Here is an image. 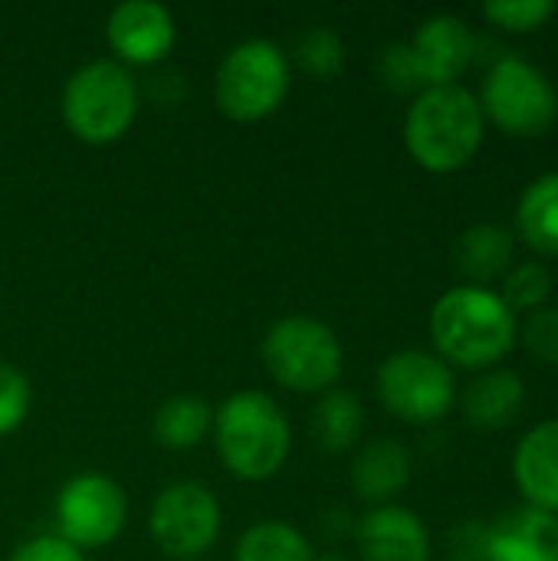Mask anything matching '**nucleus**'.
I'll list each match as a JSON object with an SVG mask.
<instances>
[{
    "label": "nucleus",
    "instance_id": "obj_29",
    "mask_svg": "<svg viewBox=\"0 0 558 561\" xmlns=\"http://www.w3.org/2000/svg\"><path fill=\"white\" fill-rule=\"evenodd\" d=\"M490 523L483 519H460L447 533V556L451 561H487Z\"/></svg>",
    "mask_w": 558,
    "mask_h": 561
},
{
    "label": "nucleus",
    "instance_id": "obj_1",
    "mask_svg": "<svg viewBox=\"0 0 558 561\" xmlns=\"http://www.w3.org/2000/svg\"><path fill=\"white\" fill-rule=\"evenodd\" d=\"M434 355L454 368L487 371L516 348V312L490 286H454L434 306L428 319Z\"/></svg>",
    "mask_w": 558,
    "mask_h": 561
},
{
    "label": "nucleus",
    "instance_id": "obj_28",
    "mask_svg": "<svg viewBox=\"0 0 558 561\" xmlns=\"http://www.w3.org/2000/svg\"><path fill=\"white\" fill-rule=\"evenodd\" d=\"M523 345L536 362L558 371V306H543L529 312L523 325Z\"/></svg>",
    "mask_w": 558,
    "mask_h": 561
},
{
    "label": "nucleus",
    "instance_id": "obj_30",
    "mask_svg": "<svg viewBox=\"0 0 558 561\" xmlns=\"http://www.w3.org/2000/svg\"><path fill=\"white\" fill-rule=\"evenodd\" d=\"M7 561H86V552H79L66 539L49 533V536H33V539L20 542L7 556Z\"/></svg>",
    "mask_w": 558,
    "mask_h": 561
},
{
    "label": "nucleus",
    "instance_id": "obj_31",
    "mask_svg": "<svg viewBox=\"0 0 558 561\" xmlns=\"http://www.w3.org/2000/svg\"><path fill=\"white\" fill-rule=\"evenodd\" d=\"M316 561H345V559H339V556H326V559H316Z\"/></svg>",
    "mask_w": 558,
    "mask_h": 561
},
{
    "label": "nucleus",
    "instance_id": "obj_7",
    "mask_svg": "<svg viewBox=\"0 0 558 561\" xmlns=\"http://www.w3.org/2000/svg\"><path fill=\"white\" fill-rule=\"evenodd\" d=\"M477 102L483 108V118L520 138H536L549 131L558 118V92L553 79L516 53H503L490 62Z\"/></svg>",
    "mask_w": 558,
    "mask_h": 561
},
{
    "label": "nucleus",
    "instance_id": "obj_10",
    "mask_svg": "<svg viewBox=\"0 0 558 561\" xmlns=\"http://www.w3.org/2000/svg\"><path fill=\"white\" fill-rule=\"evenodd\" d=\"M56 536L76 546L79 552L112 546L128 523V496L125 490L95 470L69 477L53 503Z\"/></svg>",
    "mask_w": 558,
    "mask_h": 561
},
{
    "label": "nucleus",
    "instance_id": "obj_19",
    "mask_svg": "<svg viewBox=\"0 0 558 561\" xmlns=\"http://www.w3.org/2000/svg\"><path fill=\"white\" fill-rule=\"evenodd\" d=\"M214 431V408L201 394H171L151 417V440L171 454L201 447Z\"/></svg>",
    "mask_w": 558,
    "mask_h": 561
},
{
    "label": "nucleus",
    "instance_id": "obj_9",
    "mask_svg": "<svg viewBox=\"0 0 558 561\" xmlns=\"http://www.w3.org/2000/svg\"><path fill=\"white\" fill-rule=\"evenodd\" d=\"M224 510L210 486L184 480L164 486L148 513L151 542L174 561H194L220 539Z\"/></svg>",
    "mask_w": 558,
    "mask_h": 561
},
{
    "label": "nucleus",
    "instance_id": "obj_3",
    "mask_svg": "<svg viewBox=\"0 0 558 561\" xmlns=\"http://www.w3.org/2000/svg\"><path fill=\"white\" fill-rule=\"evenodd\" d=\"M487 135V118L470 89L431 85L414 95L405 112V148L411 161L431 174L467 168Z\"/></svg>",
    "mask_w": 558,
    "mask_h": 561
},
{
    "label": "nucleus",
    "instance_id": "obj_18",
    "mask_svg": "<svg viewBox=\"0 0 558 561\" xmlns=\"http://www.w3.org/2000/svg\"><path fill=\"white\" fill-rule=\"evenodd\" d=\"M516 240L503 224H474L460 233L454 247L457 270L474 279V286H487L497 276H506L513 266Z\"/></svg>",
    "mask_w": 558,
    "mask_h": 561
},
{
    "label": "nucleus",
    "instance_id": "obj_2",
    "mask_svg": "<svg viewBox=\"0 0 558 561\" xmlns=\"http://www.w3.org/2000/svg\"><path fill=\"white\" fill-rule=\"evenodd\" d=\"M210 437L224 470L240 483L273 480L293 450V427L286 411L260 388L227 394L214 408Z\"/></svg>",
    "mask_w": 558,
    "mask_h": 561
},
{
    "label": "nucleus",
    "instance_id": "obj_22",
    "mask_svg": "<svg viewBox=\"0 0 558 561\" xmlns=\"http://www.w3.org/2000/svg\"><path fill=\"white\" fill-rule=\"evenodd\" d=\"M234 561H316V549L293 523L260 519L240 533Z\"/></svg>",
    "mask_w": 558,
    "mask_h": 561
},
{
    "label": "nucleus",
    "instance_id": "obj_27",
    "mask_svg": "<svg viewBox=\"0 0 558 561\" xmlns=\"http://www.w3.org/2000/svg\"><path fill=\"white\" fill-rule=\"evenodd\" d=\"M378 76L388 89L395 92H424L421 69L414 62V53L408 43H388L378 56Z\"/></svg>",
    "mask_w": 558,
    "mask_h": 561
},
{
    "label": "nucleus",
    "instance_id": "obj_15",
    "mask_svg": "<svg viewBox=\"0 0 558 561\" xmlns=\"http://www.w3.org/2000/svg\"><path fill=\"white\" fill-rule=\"evenodd\" d=\"M487 561H558V516L520 506L490 523Z\"/></svg>",
    "mask_w": 558,
    "mask_h": 561
},
{
    "label": "nucleus",
    "instance_id": "obj_21",
    "mask_svg": "<svg viewBox=\"0 0 558 561\" xmlns=\"http://www.w3.org/2000/svg\"><path fill=\"white\" fill-rule=\"evenodd\" d=\"M520 237L543 256H558V171L539 174L516 207Z\"/></svg>",
    "mask_w": 558,
    "mask_h": 561
},
{
    "label": "nucleus",
    "instance_id": "obj_4",
    "mask_svg": "<svg viewBox=\"0 0 558 561\" xmlns=\"http://www.w3.org/2000/svg\"><path fill=\"white\" fill-rule=\"evenodd\" d=\"M289 85V53L266 36H250L224 53L214 72V102L230 122L253 125L283 108Z\"/></svg>",
    "mask_w": 558,
    "mask_h": 561
},
{
    "label": "nucleus",
    "instance_id": "obj_12",
    "mask_svg": "<svg viewBox=\"0 0 558 561\" xmlns=\"http://www.w3.org/2000/svg\"><path fill=\"white\" fill-rule=\"evenodd\" d=\"M414 62L421 69L424 89L431 85H454L480 56V39L470 23L457 13H434L428 16L414 36L408 39Z\"/></svg>",
    "mask_w": 558,
    "mask_h": 561
},
{
    "label": "nucleus",
    "instance_id": "obj_20",
    "mask_svg": "<svg viewBox=\"0 0 558 561\" xmlns=\"http://www.w3.org/2000/svg\"><path fill=\"white\" fill-rule=\"evenodd\" d=\"M365 431V408L355 391L332 388L319 394L312 414H309V434L326 454H345L358 447Z\"/></svg>",
    "mask_w": 558,
    "mask_h": 561
},
{
    "label": "nucleus",
    "instance_id": "obj_14",
    "mask_svg": "<svg viewBox=\"0 0 558 561\" xmlns=\"http://www.w3.org/2000/svg\"><path fill=\"white\" fill-rule=\"evenodd\" d=\"M513 480L526 506L558 516V417L523 434L513 454Z\"/></svg>",
    "mask_w": 558,
    "mask_h": 561
},
{
    "label": "nucleus",
    "instance_id": "obj_26",
    "mask_svg": "<svg viewBox=\"0 0 558 561\" xmlns=\"http://www.w3.org/2000/svg\"><path fill=\"white\" fill-rule=\"evenodd\" d=\"M483 16L503 30H516V33H529L546 26L556 16V0H493L480 7Z\"/></svg>",
    "mask_w": 558,
    "mask_h": 561
},
{
    "label": "nucleus",
    "instance_id": "obj_23",
    "mask_svg": "<svg viewBox=\"0 0 558 561\" xmlns=\"http://www.w3.org/2000/svg\"><path fill=\"white\" fill-rule=\"evenodd\" d=\"M289 62L312 79H332L345 66V39L332 26H309L293 39Z\"/></svg>",
    "mask_w": 558,
    "mask_h": 561
},
{
    "label": "nucleus",
    "instance_id": "obj_5",
    "mask_svg": "<svg viewBox=\"0 0 558 561\" xmlns=\"http://www.w3.org/2000/svg\"><path fill=\"white\" fill-rule=\"evenodd\" d=\"M138 82L115 59L82 62L62 85V122L86 145L122 141L138 118Z\"/></svg>",
    "mask_w": 558,
    "mask_h": 561
},
{
    "label": "nucleus",
    "instance_id": "obj_25",
    "mask_svg": "<svg viewBox=\"0 0 558 561\" xmlns=\"http://www.w3.org/2000/svg\"><path fill=\"white\" fill-rule=\"evenodd\" d=\"M33 408L30 378L16 368L0 362V437H10L23 427Z\"/></svg>",
    "mask_w": 558,
    "mask_h": 561
},
{
    "label": "nucleus",
    "instance_id": "obj_13",
    "mask_svg": "<svg viewBox=\"0 0 558 561\" xmlns=\"http://www.w3.org/2000/svg\"><path fill=\"white\" fill-rule=\"evenodd\" d=\"M362 561H431V533L405 506H372L355 529Z\"/></svg>",
    "mask_w": 558,
    "mask_h": 561
},
{
    "label": "nucleus",
    "instance_id": "obj_11",
    "mask_svg": "<svg viewBox=\"0 0 558 561\" xmlns=\"http://www.w3.org/2000/svg\"><path fill=\"white\" fill-rule=\"evenodd\" d=\"M105 39L115 53V62L128 66H158L168 59L178 39L174 13L158 0H122L105 20Z\"/></svg>",
    "mask_w": 558,
    "mask_h": 561
},
{
    "label": "nucleus",
    "instance_id": "obj_17",
    "mask_svg": "<svg viewBox=\"0 0 558 561\" xmlns=\"http://www.w3.org/2000/svg\"><path fill=\"white\" fill-rule=\"evenodd\" d=\"M526 408V385L516 371L487 368L464 391V414L477 431H503Z\"/></svg>",
    "mask_w": 558,
    "mask_h": 561
},
{
    "label": "nucleus",
    "instance_id": "obj_6",
    "mask_svg": "<svg viewBox=\"0 0 558 561\" xmlns=\"http://www.w3.org/2000/svg\"><path fill=\"white\" fill-rule=\"evenodd\" d=\"M260 362L280 388L293 394H326L342 378L345 352L335 329L322 319L283 316L266 329Z\"/></svg>",
    "mask_w": 558,
    "mask_h": 561
},
{
    "label": "nucleus",
    "instance_id": "obj_16",
    "mask_svg": "<svg viewBox=\"0 0 558 561\" xmlns=\"http://www.w3.org/2000/svg\"><path fill=\"white\" fill-rule=\"evenodd\" d=\"M414 463L401 440L375 437L352 460V490L368 506H388L411 483Z\"/></svg>",
    "mask_w": 558,
    "mask_h": 561
},
{
    "label": "nucleus",
    "instance_id": "obj_8",
    "mask_svg": "<svg viewBox=\"0 0 558 561\" xmlns=\"http://www.w3.org/2000/svg\"><path fill=\"white\" fill-rule=\"evenodd\" d=\"M382 408L405 424H434L457 404V378L447 362L424 348H401L378 365Z\"/></svg>",
    "mask_w": 558,
    "mask_h": 561
},
{
    "label": "nucleus",
    "instance_id": "obj_24",
    "mask_svg": "<svg viewBox=\"0 0 558 561\" xmlns=\"http://www.w3.org/2000/svg\"><path fill=\"white\" fill-rule=\"evenodd\" d=\"M503 302L513 312H536L553 296V273L539 260L513 263L503 276Z\"/></svg>",
    "mask_w": 558,
    "mask_h": 561
}]
</instances>
